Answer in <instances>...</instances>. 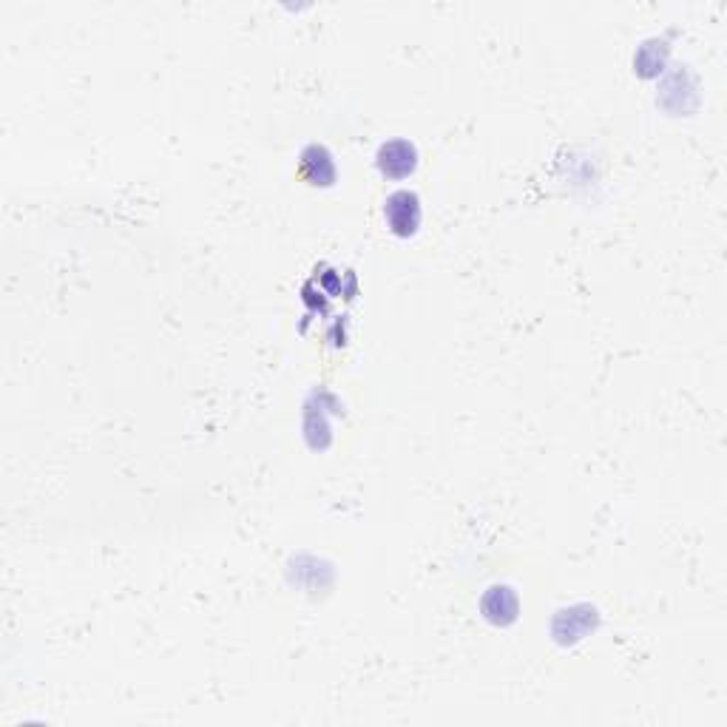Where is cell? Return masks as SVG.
I'll list each match as a JSON object with an SVG mask.
<instances>
[{
    "label": "cell",
    "mask_w": 727,
    "mask_h": 727,
    "mask_svg": "<svg viewBox=\"0 0 727 727\" xmlns=\"http://www.w3.org/2000/svg\"><path fill=\"white\" fill-rule=\"evenodd\" d=\"M387 225L395 236H412L421 225V205H418V196L409 194V191H398L387 199Z\"/></svg>",
    "instance_id": "cell-1"
},
{
    "label": "cell",
    "mask_w": 727,
    "mask_h": 727,
    "mask_svg": "<svg viewBox=\"0 0 727 727\" xmlns=\"http://www.w3.org/2000/svg\"><path fill=\"white\" fill-rule=\"evenodd\" d=\"M415 165H418V151L407 140H392L381 145V151H378V168H381V174L392 179L409 177L415 171Z\"/></svg>",
    "instance_id": "cell-2"
},
{
    "label": "cell",
    "mask_w": 727,
    "mask_h": 727,
    "mask_svg": "<svg viewBox=\"0 0 727 727\" xmlns=\"http://www.w3.org/2000/svg\"><path fill=\"white\" fill-rule=\"evenodd\" d=\"M299 174H302L310 185H333L336 179V165L327 148L321 145H310L302 154V165H299Z\"/></svg>",
    "instance_id": "cell-3"
}]
</instances>
